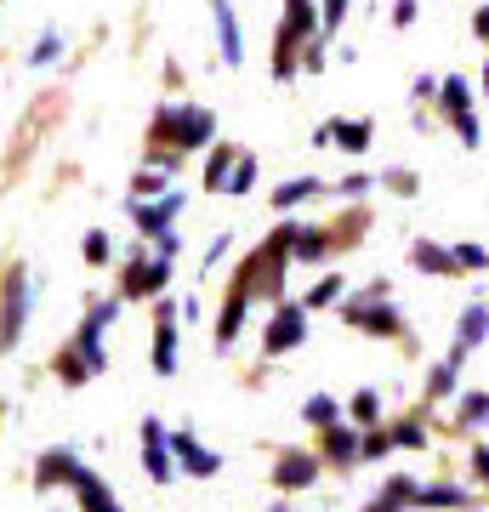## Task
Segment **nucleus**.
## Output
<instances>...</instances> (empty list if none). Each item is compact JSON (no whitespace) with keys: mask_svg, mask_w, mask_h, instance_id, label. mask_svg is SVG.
<instances>
[{"mask_svg":"<svg viewBox=\"0 0 489 512\" xmlns=\"http://www.w3.org/2000/svg\"><path fill=\"white\" fill-rule=\"evenodd\" d=\"M148 143L160 154H200V148L217 143V114L200 109V103H160L154 126H148Z\"/></svg>","mask_w":489,"mask_h":512,"instance_id":"obj_1","label":"nucleus"},{"mask_svg":"<svg viewBox=\"0 0 489 512\" xmlns=\"http://www.w3.org/2000/svg\"><path fill=\"white\" fill-rule=\"evenodd\" d=\"M262 302V251H251L245 262H239L234 285H228V296H222V313H217V348L228 353L239 342V325H245V313Z\"/></svg>","mask_w":489,"mask_h":512,"instance_id":"obj_2","label":"nucleus"},{"mask_svg":"<svg viewBox=\"0 0 489 512\" xmlns=\"http://www.w3.org/2000/svg\"><path fill=\"white\" fill-rule=\"evenodd\" d=\"M342 319L347 325H359V330H370V336H387V342H399L404 336V313L393 308V285H387V279H370L359 296H347Z\"/></svg>","mask_w":489,"mask_h":512,"instance_id":"obj_3","label":"nucleus"},{"mask_svg":"<svg viewBox=\"0 0 489 512\" xmlns=\"http://www.w3.org/2000/svg\"><path fill=\"white\" fill-rule=\"evenodd\" d=\"M165 285H171V256H160L148 239L131 245L126 274H120V302H154V296H165Z\"/></svg>","mask_w":489,"mask_h":512,"instance_id":"obj_4","label":"nucleus"},{"mask_svg":"<svg viewBox=\"0 0 489 512\" xmlns=\"http://www.w3.org/2000/svg\"><path fill=\"white\" fill-rule=\"evenodd\" d=\"M29 302H35V291H29V268H23V262H12V268H6V279H0V353H12L23 342Z\"/></svg>","mask_w":489,"mask_h":512,"instance_id":"obj_5","label":"nucleus"},{"mask_svg":"<svg viewBox=\"0 0 489 512\" xmlns=\"http://www.w3.org/2000/svg\"><path fill=\"white\" fill-rule=\"evenodd\" d=\"M438 109H444V120H450V131L461 137V143L478 154L484 148V126H478V114H472V86L461 80V74H450V80H438Z\"/></svg>","mask_w":489,"mask_h":512,"instance_id":"obj_6","label":"nucleus"},{"mask_svg":"<svg viewBox=\"0 0 489 512\" xmlns=\"http://www.w3.org/2000/svg\"><path fill=\"white\" fill-rule=\"evenodd\" d=\"M120 319V296H109V302H91L86 308V319H80V330H74L69 342L80 348V359L91 365V376H103L109 370V348H103V330Z\"/></svg>","mask_w":489,"mask_h":512,"instance_id":"obj_7","label":"nucleus"},{"mask_svg":"<svg viewBox=\"0 0 489 512\" xmlns=\"http://www.w3.org/2000/svg\"><path fill=\"white\" fill-rule=\"evenodd\" d=\"M182 205H188V194H182V188H165L160 200H137V194H131L126 211H131V222H137V234H143L148 245H154L160 234H171V228H177Z\"/></svg>","mask_w":489,"mask_h":512,"instance_id":"obj_8","label":"nucleus"},{"mask_svg":"<svg viewBox=\"0 0 489 512\" xmlns=\"http://www.w3.org/2000/svg\"><path fill=\"white\" fill-rule=\"evenodd\" d=\"M302 342H308V308H302V302H273L262 353H268V359H285V353H296Z\"/></svg>","mask_w":489,"mask_h":512,"instance_id":"obj_9","label":"nucleus"},{"mask_svg":"<svg viewBox=\"0 0 489 512\" xmlns=\"http://www.w3.org/2000/svg\"><path fill=\"white\" fill-rule=\"evenodd\" d=\"M143 473L154 478V484H171L177 478V456H171V427H165L160 416L143 421Z\"/></svg>","mask_w":489,"mask_h":512,"instance_id":"obj_10","label":"nucleus"},{"mask_svg":"<svg viewBox=\"0 0 489 512\" xmlns=\"http://www.w3.org/2000/svg\"><path fill=\"white\" fill-rule=\"evenodd\" d=\"M154 313H160V330H154V376H177V302L171 296H154Z\"/></svg>","mask_w":489,"mask_h":512,"instance_id":"obj_11","label":"nucleus"},{"mask_svg":"<svg viewBox=\"0 0 489 512\" xmlns=\"http://www.w3.org/2000/svg\"><path fill=\"white\" fill-rule=\"evenodd\" d=\"M211 18H217V40H222V63L228 69H245V29H239V12L234 0H205Z\"/></svg>","mask_w":489,"mask_h":512,"instance_id":"obj_12","label":"nucleus"},{"mask_svg":"<svg viewBox=\"0 0 489 512\" xmlns=\"http://www.w3.org/2000/svg\"><path fill=\"white\" fill-rule=\"evenodd\" d=\"M313 484H319V456H308V450H285L279 467H273V490L290 495V490H313Z\"/></svg>","mask_w":489,"mask_h":512,"instance_id":"obj_13","label":"nucleus"},{"mask_svg":"<svg viewBox=\"0 0 489 512\" xmlns=\"http://www.w3.org/2000/svg\"><path fill=\"white\" fill-rule=\"evenodd\" d=\"M370 137H376L370 120H325V126L313 131V143H319V148L336 143L342 154H370Z\"/></svg>","mask_w":489,"mask_h":512,"instance_id":"obj_14","label":"nucleus"},{"mask_svg":"<svg viewBox=\"0 0 489 512\" xmlns=\"http://www.w3.org/2000/svg\"><path fill=\"white\" fill-rule=\"evenodd\" d=\"M80 473H86V461L57 444V450H46V456L35 461V490H57V484H69V490H74V478H80Z\"/></svg>","mask_w":489,"mask_h":512,"instance_id":"obj_15","label":"nucleus"},{"mask_svg":"<svg viewBox=\"0 0 489 512\" xmlns=\"http://www.w3.org/2000/svg\"><path fill=\"white\" fill-rule=\"evenodd\" d=\"M171 456H177V467L188 478H217L222 473V456L217 450H205L200 439H188V433H171Z\"/></svg>","mask_w":489,"mask_h":512,"instance_id":"obj_16","label":"nucleus"},{"mask_svg":"<svg viewBox=\"0 0 489 512\" xmlns=\"http://www.w3.org/2000/svg\"><path fill=\"white\" fill-rule=\"evenodd\" d=\"M489 342V302H467L461 308V319H455V348L450 353H461L467 359L472 348H484Z\"/></svg>","mask_w":489,"mask_h":512,"instance_id":"obj_17","label":"nucleus"},{"mask_svg":"<svg viewBox=\"0 0 489 512\" xmlns=\"http://www.w3.org/2000/svg\"><path fill=\"white\" fill-rule=\"evenodd\" d=\"M325 439H319V456L330 461V467H359V427H342V421H330V427H319Z\"/></svg>","mask_w":489,"mask_h":512,"instance_id":"obj_18","label":"nucleus"},{"mask_svg":"<svg viewBox=\"0 0 489 512\" xmlns=\"http://www.w3.org/2000/svg\"><path fill=\"white\" fill-rule=\"evenodd\" d=\"M410 268H416V274H438V279L461 274L455 251L450 245H438V239H416V245H410Z\"/></svg>","mask_w":489,"mask_h":512,"instance_id":"obj_19","label":"nucleus"},{"mask_svg":"<svg viewBox=\"0 0 489 512\" xmlns=\"http://www.w3.org/2000/svg\"><path fill=\"white\" fill-rule=\"evenodd\" d=\"M302 46H308V40H296L285 23H279V35H273V86H290V80L302 74Z\"/></svg>","mask_w":489,"mask_h":512,"instance_id":"obj_20","label":"nucleus"},{"mask_svg":"<svg viewBox=\"0 0 489 512\" xmlns=\"http://www.w3.org/2000/svg\"><path fill=\"white\" fill-rule=\"evenodd\" d=\"M416 507L421 512H467L472 490H461V484H416Z\"/></svg>","mask_w":489,"mask_h":512,"instance_id":"obj_21","label":"nucleus"},{"mask_svg":"<svg viewBox=\"0 0 489 512\" xmlns=\"http://www.w3.org/2000/svg\"><path fill=\"white\" fill-rule=\"evenodd\" d=\"M74 501H80V512H126V507H120V495H114L103 478L91 473V467L74 478Z\"/></svg>","mask_w":489,"mask_h":512,"instance_id":"obj_22","label":"nucleus"},{"mask_svg":"<svg viewBox=\"0 0 489 512\" xmlns=\"http://www.w3.org/2000/svg\"><path fill=\"white\" fill-rule=\"evenodd\" d=\"M234 160H239L234 143H211V154H205V177H200L205 194H222V188H228V177H234Z\"/></svg>","mask_w":489,"mask_h":512,"instance_id":"obj_23","label":"nucleus"},{"mask_svg":"<svg viewBox=\"0 0 489 512\" xmlns=\"http://www.w3.org/2000/svg\"><path fill=\"white\" fill-rule=\"evenodd\" d=\"M461 353H444L438 365H427V399H455V387H461Z\"/></svg>","mask_w":489,"mask_h":512,"instance_id":"obj_24","label":"nucleus"},{"mask_svg":"<svg viewBox=\"0 0 489 512\" xmlns=\"http://www.w3.org/2000/svg\"><path fill=\"white\" fill-rule=\"evenodd\" d=\"M313 194H330L325 177H285V183L273 188V211H290V205L313 200Z\"/></svg>","mask_w":489,"mask_h":512,"instance_id":"obj_25","label":"nucleus"},{"mask_svg":"<svg viewBox=\"0 0 489 512\" xmlns=\"http://www.w3.org/2000/svg\"><path fill=\"white\" fill-rule=\"evenodd\" d=\"M296 40H313L319 35V0H285V18H279Z\"/></svg>","mask_w":489,"mask_h":512,"instance_id":"obj_26","label":"nucleus"},{"mask_svg":"<svg viewBox=\"0 0 489 512\" xmlns=\"http://www.w3.org/2000/svg\"><path fill=\"white\" fill-rule=\"evenodd\" d=\"M52 370H57V382H63V387H86L91 382V365L80 359V348H74V342H63V348H57Z\"/></svg>","mask_w":489,"mask_h":512,"instance_id":"obj_27","label":"nucleus"},{"mask_svg":"<svg viewBox=\"0 0 489 512\" xmlns=\"http://www.w3.org/2000/svg\"><path fill=\"white\" fill-rule=\"evenodd\" d=\"M342 416L353 421V427H376V421H381V393H376V387H359V393L342 404Z\"/></svg>","mask_w":489,"mask_h":512,"instance_id":"obj_28","label":"nucleus"},{"mask_svg":"<svg viewBox=\"0 0 489 512\" xmlns=\"http://www.w3.org/2000/svg\"><path fill=\"white\" fill-rule=\"evenodd\" d=\"M330 245H336V234H325V228H302L296 245H290V256H296V262H325Z\"/></svg>","mask_w":489,"mask_h":512,"instance_id":"obj_29","label":"nucleus"},{"mask_svg":"<svg viewBox=\"0 0 489 512\" xmlns=\"http://www.w3.org/2000/svg\"><path fill=\"white\" fill-rule=\"evenodd\" d=\"M165 188H171V165H160V160H148L143 171H137V177H131V194H137V200H148V194H154V200H160Z\"/></svg>","mask_w":489,"mask_h":512,"instance_id":"obj_30","label":"nucleus"},{"mask_svg":"<svg viewBox=\"0 0 489 512\" xmlns=\"http://www.w3.org/2000/svg\"><path fill=\"white\" fill-rule=\"evenodd\" d=\"M342 291H347V279H342V274H325V279H319V285H313L308 296H302V308H308V313L336 308V302H342Z\"/></svg>","mask_w":489,"mask_h":512,"instance_id":"obj_31","label":"nucleus"},{"mask_svg":"<svg viewBox=\"0 0 489 512\" xmlns=\"http://www.w3.org/2000/svg\"><path fill=\"white\" fill-rule=\"evenodd\" d=\"M302 421H308V427H330V421H342V404H336V393H313V399L302 404Z\"/></svg>","mask_w":489,"mask_h":512,"instance_id":"obj_32","label":"nucleus"},{"mask_svg":"<svg viewBox=\"0 0 489 512\" xmlns=\"http://www.w3.org/2000/svg\"><path fill=\"white\" fill-rule=\"evenodd\" d=\"M387 450H393V427H359V461H381L387 456Z\"/></svg>","mask_w":489,"mask_h":512,"instance_id":"obj_33","label":"nucleus"},{"mask_svg":"<svg viewBox=\"0 0 489 512\" xmlns=\"http://www.w3.org/2000/svg\"><path fill=\"white\" fill-rule=\"evenodd\" d=\"M484 421H489V393H467V399L455 404V427H461V433L484 427Z\"/></svg>","mask_w":489,"mask_h":512,"instance_id":"obj_34","label":"nucleus"},{"mask_svg":"<svg viewBox=\"0 0 489 512\" xmlns=\"http://www.w3.org/2000/svg\"><path fill=\"white\" fill-rule=\"evenodd\" d=\"M63 52V29H40V40L29 46V69H52Z\"/></svg>","mask_w":489,"mask_h":512,"instance_id":"obj_35","label":"nucleus"},{"mask_svg":"<svg viewBox=\"0 0 489 512\" xmlns=\"http://www.w3.org/2000/svg\"><path fill=\"white\" fill-rule=\"evenodd\" d=\"M251 188H256V154H251V148H239L234 177H228V188H222V194H239V200H245Z\"/></svg>","mask_w":489,"mask_h":512,"instance_id":"obj_36","label":"nucleus"},{"mask_svg":"<svg viewBox=\"0 0 489 512\" xmlns=\"http://www.w3.org/2000/svg\"><path fill=\"white\" fill-rule=\"evenodd\" d=\"M376 188H387V194H404V200H416V171H404V165H387V171H381L376 177Z\"/></svg>","mask_w":489,"mask_h":512,"instance_id":"obj_37","label":"nucleus"},{"mask_svg":"<svg viewBox=\"0 0 489 512\" xmlns=\"http://www.w3.org/2000/svg\"><path fill=\"white\" fill-rule=\"evenodd\" d=\"M80 256H86L91 268H109V256H114V239L103 234V228H91V234L80 239Z\"/></svg>","mask_w":489,"mask_h":512,"instance_id":"obj_38","label":"nucleus"},{"mask_svg":"<svg viewBox=\"0 0 489 512\" xmlns=\"http://www.w3.org/2000/svg\"><path fill=\"white\" fill-rule=\"evenodd\" d=\"M393 450H427V421L421 416L399 421V427H393Z\"/></svg>","mask_w":489,"mask_h":512,"instance_id":"obj_39","label":"nucleus"},{"mask_svg":"<svg viewBox=\"0 0 489 512\" xmlns=\"http://www.w3.org/2000/svg\"><path fill=\"white\" fill-rule=\"evenodd\" d=\"M353 12V0H319V35H336Z\"/></svg>","mask_w":489,"mask_h":512,"instance_id":"obj_40","label":"nucleus"},{"mask_svg":"<svg viewBox=\"0 0 489 512\" xmlns=\"http://www.w3.org/2000/svg\"><path fill=\"white\" fill-rule=\"evenodd\" d=\"M370 188H376L370 171H347L342 183H330V194H336V200H359V194H370Z\"/></svg>","mask_w":489,"mask_h":512,"instance_id":"obj_41","label":"nucleus"},{"mask_svg":"<svg viewBox=\"0 0 489 512\" xmlns=\"http://www.w3.org/2000/svg\"><path fill=\"white\" fill-rule=\"evenodd\" d=\"M455 262H461V274H478V268H489V251L484 245H472V239H461V245H450Z\"/></svg>","mask_w":489,"mask_h":512,"instance_id":"obj_42","label":"nucleus"},{"mask_svg":"<svg viewBox=\"0 0 489 512\" xmlns=\"http://www.w3.org/2000/svg\"><path fill=\"white\" fill-rule=\"evenodd\" d=\"M416 18H421V0H393V29H416Z\"/></svg>","mask_w":489,"mask_h":512,"instance_id":"obj_43","label":"nucleus"},{"mask_svg":"<svg viewBox=\"0 0 489 512\" xmlns=\"http://www.w3.org/2000/svg\"><path fill=\"white\" fill-rule=\"evenodd\" d=\"M364 512H410V507H404L393 490H381V495H370V501H364Z\"/></svg>","mask_w":489,"mask_h":512,"instance_id":"obj_44","label":"nucleus"},{"mask_svg":"<svg viewBox=\"0 0 489 512\" xmlns=\"http://www.w3.org/2000/svg\"><path fill=\"white\" fill-rule=\"evenodd\" d=\"M410 92H416V103H438V80H433V74H416V86H410Z\"/></svg>","mask_w":489,"mask_h":512,"instance_id":"obj_45","label":"nucleus"},{"mask_svg":"<svg viewBox=\"0 0 489 512\" xmlns=\"http://www.w3.org/2000/svg\"><path fill=\"white\" fill-rule=\"evenodd\" d=\"M228 245H234V234H217V239H211V251H205V262H200V268H217L222 256H228Z\"/></svg>","mask_w":489,"mask_h":512,"instance_id":"obj_46","label":"nucleus"},{"mask_svg":"<svg viewBox=\"0 0 489 512\" xmlns=\"http://www.w3.org/2000/svg\"><path fill=\"white\" fill-rule=\"evenodd\" d=\"M472 478L489 484V444H472Z\"/></svg>","mask_w":489,"mask_h":512,"instance_id":"obj_47","label":"nucleus"},{"mask_svg":"<svg viewBox=\"0 0 489 512\" xmlns=\"http://www.w3.org/2000/svg\"><path fill=\"white\" fill-rule=\"evenodd\" d=\"M302 69H325V46H319V40H308V46H302Z\"/></svg>","mask_w":489,"mask_h":512,"instance_id":"obj_48","label":"nucleus"},{"mask_svg":"<svg viewBox=\"0 0 489 512\" xmlns=\"http://www.w3.org/2000/svg\"><path fill=\"white\" fill-rule=\"evenodd\" d=\"M154 251H160V256H171V262H177V251H182L177 228H171V234H160V239H154Z\"/></svg>","mask_w":489,"mask_h":512,"instance_id":"obj_49","label":"nucleus"},{"mask_svg":"<svg viewBox=\"0 0 489 512\" xmlns=\"http://www.w3.org/2000/svg\"><path fill=\"white\" fill-rule=\"evenodd\" d=\"M472 35L489 40V6H478V12H472Z\"/></svg>","mask_w":489,"mask_h":512,"instance_id":"obj_50","label":"nucleus"},{"mask_svg":"<svg viewBox=\"0 0 489 512\" xmlns=\"http://www.w3.org/2000/svg\"><path fill=\"white\" fill-rule=\"evenodd\" d=\"M484 92H489V63H484Z\"/></svg>","mask_w":489,"mask_h":512,"instance_id":"obj_51","label":"nucleus"}]
</instances>
